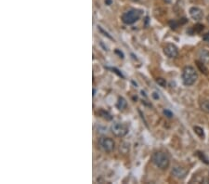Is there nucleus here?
Segmentation results:
<instances>
[{"label":"nucleus","mask_w":209,"mask_h":184,"mask_svg":"<svg viewBox=\"0 0 209 184\" xmlns=\"http://www.w3.org/2000/svg\"><path fill=\"white\" fill-rule=\"evenodd\" d=\"M203 40L205 41V42H207V43H209V32L206 33V34L203 36Z\"/></svg>","instance_id":"obj_20"},{"label":"nucleus","mask_w":209,"mask_h":184,"mask_svg":"<svg viewBox=\"0 0 209 184\" xmlns=\"http://www.w3.org/2000/svg\"><path fill=\"white\" fill-rule=\"evenodd\" d=\"M203 28H204V26L203 24H198L195 26H193V30H194L195 33H201L203 30Z\"/></svg>","instance_id":"obj_17"},{"label":"nucleus","mask_w":209,"mask_h":184,"mask_svg":"<svg viewBox=\"0 0 209 184\" xmlns=\"http://www.w3.org/2000/svg\"><path fill=\"white\" fill-rule=\"evenodd\" d=\"M156 83L162 88H165V86H166V80L165 78H162V77L157 78L156 79Z\"/></svg>","instance_id":"obj_16"},{"label":"nucleus","mask_w":209,"mask_h":184,"mask_svg":"<svg viewBox=\"0 0 209 184\" xmlns=\"http://www.w3.org/2000/svg\"><path fill=\"white\" fill-rule=\"evenodd\" d=\"M169 25L172 29H176L178 27L179 25V22H176V21H170L169 22Z\"/></svg>","instance_id":"obj_18"},{"label":"nucleus","mask_w":209,"mask_h":184,"mask_svg":"<svg viewBox=\"0 0 209 184\" xmlns=\"http://www.w3.org/2000/svg\"><path fill=\"white\" fill-rule=\"evenodd\" d=\"M98 114L100 116V117H102V118H104V119H106V120H112V115L108 113V112H106V111H104V110H99L98 112Z\"/></svg>","instance_id":"obj_13"},{"label":"nucleus","mask_w":209,"mask_h":184,"mask_svg":"<svg viewBox=\"0 0 209 184\" xmlns=\"http://www.w3.org/2000/svg\"><path fill=\"white\" fill-rule=\"evenodd\" d=\"M156 94H157V93H155V92H154V93H153V98H154V99H156V100H157V99H159V95H158V96H157V95H156Z\"/></svg>","instance_id":"obj_21"},{"label":"nucleus","mask_w":209,"mask_h":184,"mask_svg":"<svg viewBox=\"0 0 209 184\" xmlns=\"http://www.w3.org/2000/svg\"><path fill=\"white\" fill-rule=\"evenodd\" d=\"M152 162L153 163V165L162 169V170H165L166 168H168L169 165H170V160L168 155L164 152H155L153 156H152Z\"/></svg>","instance_id":"obj_1"},{"label":"nucleus","mask_w":209,"mask_h":184,"mask_svg":"<svg viewBox=\"0 0 209 184\" xmlns=\"http://www.w3.org/2000/svg\"><path fill=\"white\" fill-rule=\"evenodd\" d=\"M200 108L202 111H203L206 113H209V101L208 100H204L202 101L200 103Z\"/></svg>","instance_id":"obj_11"},{"label":"nucleus","mask_w":209,"mask_h":184,"mask_svg":"<svg viewBox=\"0 0 209 184\" xmlns=\"http://www.w3.org/2000/svg\"><path fill=\"white\" fill-rule=\"evenodd\" d=\"M181 77H182L183 84L187 87H190V86H192L196 82V80L198 78V74L193 67L186 66L182 70Z\"/></svg>","instance_id":"obj_2"},{"label":"nucleus","mask_w":209,"mask_h":184,"mask_svg":"<svg viewBox=\"0 0 209 184\" xmlns=\"http://www.w3.org/2000/svg\"><path fill=\"white\" fill-rule=\"evenodd\" d=\"M196 154H197V156L203 162V163H205L206 165H209V161H208V159L206 158V156L204 155V153L203 152H196Z\"/></svg>","instance_id":"obj_15"},{"label":"nucleus","mask_w":209,"mask_h":184,"mask_svg":"<svg viewBox=\"0 0 209 184\" xmlns=\"http://www.w3.org/2000/svg\"><path fill=\"white\" fill-rule=\"evenodd\" d=\"M164 53L168 58H177L178 55V49L174 44L168 43L164 47Z\"/></svg>","instance_id":"obj_6"},{"label":"nucleus","mask_w":209,"mask_h":184,"mask_svg":"<svg viewBox=\"0 0 209 184\" xmlns=\"http://www.w3.org/2000/svg\"><path fill=\"white\" fill-rule=\"evenodd\" d=\"M116 106H117V108H118L119 110H124V109L127 108V101H126L123 97H119V98H118V101H117Z\"/></svg>","instance_id":"obj_9"},{"label":"nucleus","mask_w":209,"mask_h":184,"mask_svg":"<svg viewBox=\"0 0 209 184\" xmlns=\"http://www.w3.org/2000/svg\"><path fill=\"white\" fill-rule=\"evenodd\" d=\"M193 130H194V132H195L200 138H202V139L204 138V132H203V129L202 127H200V126H195L193 127Z\"/></svg>","instance_id":"obj_14"},{"label":"nucleus","mask_w":209,"mask_h":184,"mask_svg":"<svg viewBox=\"0 0 209 184\" xmlns=\"http://www.w3.org/2000/svg\"><path fill=\"white\" fill-rule=\"evenodd\" d=\"M111 131L115 136H116L118 138H123L128 133V127L126 124L115 122L112 125Z\"/></svg>","instance_id":"obj_5"},{"label":"nucleus","mask_w":209,"mask_h":184,"mask_svg":"<svg viewBox=\"0 0 209 184\" xmlns=\"http://www.w3.org/2000/svg\"><path fill=\"white\" fill-rule=\"evenodd\" d=\"M190 16L195 21H200L203 17V12L201 9L197 7H192L190 9Z\"/></svg>","instance_id":"obj_8"},{"label":"nucleus","mask_w":209,"mask_h":184,"mask_svg":"<svg viewBox=\"0 0 209 184\" xmlns=\"http://www.w3.org/2000/svg\"><path fill=\"white\" fill-rule=\"evenodd\" d=\"M141 15H142V11L138 10V9H131V10H128L126 12H124L121 19L125 24L130 25V24H133L136 22H138L140 19Z\"/></svg>","instance_id":"obj_3"},{"label":"nucleus","mask_w":209,"mask_h":184,"mask_svg":"<svg viewBox=\"0 0 209 184\" xmlns=\"http://www.w3.org/2000/svg\"><path fill=\"white\" fill-rule=\"evenodd\" d=\"M172 176L178 179H183L186 178L187 174H188V170L184 167H180V166H175L173 167L172 171Z\"/></svg>","instance_id":"obj_7"},{"label":"nucleus","mask_w":209,"mask_h":184,"mask_svg":"<svg viewBox=\"0 0 209 184\" xmlns=\"http://www.w3.org/2000/svg\"><path fill=\"white\" fill-rule=\"evenodd\" d=\"M164 114H165L166 117H168V118H172V117H173V113H172L171 111L167 110V109H165V110H164Z\"/></svg>","instance_id":"obj_19"},{"label":"nucleus","mask_w":209,"mask_h":184,"mask_svg":"<svg viewBox=\"0 0 209 184\" xmlns=\"http://www.w3.org/2000/svg\"><path fill=\"white\" fill-rule=\"evenodd\" d=\"M98 145L101 151L104 152H112L115 148V142L113 139L107 138V137H102L98 139Z\"/></svg>","instance_id":"obj_4"},{"label":"nucleus","mask_w":209,"mask_h":184,"mask_svg":"<svg viewBox=\"0 0 209 184\" xmlns=\"http://www.w3.org/2000/svg\"><path fill=\"white\" fill-rule=\"evenodd\" d=\"M134 1H139V0H134Z\"/></svg>","instance_id":"obj_23"},{"label":"nucleus","mask_w":209,"mask_h":184,"mask_svg":"<svg viewBox=\"0 0 209 184\" xmlns=\"http://www.w3.org/2000/svg\"><path fill=\"white\" fill-rule=\"evenodd\" d=\"M200 58L201 61L204 63H208L209 62V52L205 51V50H202L200 52Z\"/></svg>","instance_id":"obj_12"},{"label":"nucleus","mask_w":209,"mask_h":184,"mask_svg":"<svg viewBox=\"0 0 209 184\" xmlns=\"http://www.w3.org/2000/svg\"><path fill=\"white\" fill-rule=\"evenodd\" d=\"M105 3H109V4H111V0H107V1H105Z\"/></svg>","instance_id":"obj_22"},{"label":"nucleus","mask_w":209,"mask_h":184,"mask_svg":"<svg viewBox=\"0 0 209 184\" xmlns=\"http://www.w3.org/2000/svg\"><path fill=\"white\" fill-rule=\"evenodd\" d=\"M195 63H196L198 69L200 70V72H202V73L204 74V75L207 74V71H208V70H207V68H206L204 62H203L202 61H195Z\"/></svg>","instance_id":"obj_10"}]
</instances>
